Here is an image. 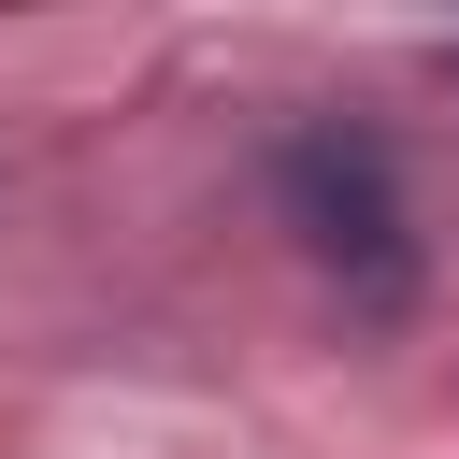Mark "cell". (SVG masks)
Listing matches in <instances>:
<instances>
[{
  "label": "cell",
  "instance_id": "1",
  "mask_svg": "<svg viewBox=\"0 0 459 459\" xmlns=\"http://www.w3.org/2000/svg\"><path fill=\"white\" fill-rule=\"evenodd\" d=\"M273 186H287V230L316 244V273H344V301H359V316H402V301H416L402 172H387V143H373V129H301V143L273 158Z\"/></svg>",
  "mask_w": 459,
  "mask_h": 459
}]
</instances>
